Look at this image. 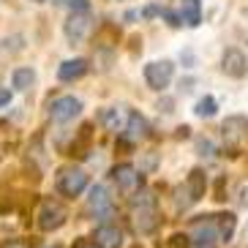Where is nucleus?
I'll return each mask as SVG.
<instances>
[{
	"label": "nucleus",
	"mask_w": 248,
	"mask_h": 248,
	"mask_svg": "<svg viewBox=\"0 0 248 248\" xmlns=\"http://www.w3.org/2000/svg\"><path fill=\"white\" fill-rule=\"evenodd\" d=\"M90 28H93V19H90L88 11H77V14H71L66 19V38L71 41V44H79V41H85L90 33Z\"/></svg>",
	"instance_id": "9"
},
{
	"label": "nucleus",
	"mask_w": 248,
	"mask_h": 248,
	"mask_svg": "<svg viewBox=\"0 0 248 248\" xmlns=\"http://www.w3.org/2000/svg\"><path fill=\"white\" fill-rule=\"evenodd\" d=\"M74 248H101V246H98L95 240H79V243H77Z\"/></svg>",
	"instance_id": "29"
},
{
	"label": "nucleus",
	"mask_w": 248,
	"mask_h": 248,
	"mask_svg": "<svg viewBox=\"0 0 248 248\" xmlns=\"http://www.w3.org/2000/svg\"><path fill=\"white\" fill-rule=\"evenodd\" d=\"M95 243L101 248H120L123 246V232L112 224H104L95 229Z\"/></svg>",
	"instance_id": "14"
},
{
	"label": "nucleus",
	"mask_w": 248,
	"mask_h": 248,
	"mask_svg": "<svg viewBox=\"0 0 248 248\" xmlns=\"http://www.w3.org/2000/svg\"><path fill=\"white\" fill-rule=\"evenodd\" d=\"M161 11H164V8H158V6H147V8H145V16H147V19H153V16H158Z\"/></svg>",
	"instance_id": "28"
},
{
	"label": "nucleus",
	"mask_w": 248,
	"mask_h": 248,
	"mask_svg": "<svg viewBox=\"0 0 248 248\" xmlns=\"http://www.w3.org/2000/svg\"><path fill=\"white\" fill-rule=\"evenodd\" d=\"M101 123L107 125V131H115V134L125 128V125H123V115H120V109H117V107L101 112Z\"/></svg>",
	"instance_id": "20"
},
{
	"label": "nucleus",
	"mask_w": 248,
	"mask_h": 248,
	"mask_svg": "<svg viewBox=\"0 0 248 248\" xmlns=\"http://www.w3.org/2000/svg\"><path fill=\"white\" fill-rule=\"evenodd\" d=\"M197 153L204 155V158H213L216 155V147H213L210 139H197Z\"/></svg>",
	"instance_id": "24"
},
{
	"label": "nucleus",
	"mask_w": 248,
	"mask_h": 248,
	"mask_svg": "<svg viewBox=\"0 0 248 248\" xmlns=\"http://www.w3.org/2000/svg\"><path fill=\"white\" fill-rule=\"evenodd\" d=\"M8 101H11V93H8L6 88H0V107H6Z\"/></svg>",
	"instance_id": "30"
},
{
	"label": "nucleus",
	"mask_w": 248,
	"mask_h": 248,
	"mask_svg": "<svg viewBox=\"0 0 248 248\" xmlns=\"http://www.w3.org/2000/svg\"><path fill=\"white\" fill-rule=\"evenodd\" d=\"M186 191H188L191 202H199L207 191V177H204L202 169H191L188 172V180H186Z\"/></svg>",
	"instance_id": "16"
},
{
	"label": "nucleus",
	"mask_w": 248,
	"mask_h": 248,
	"mask_svg": "<svg viewBox=\"0 0 248 248\" xmlns=\"http://www.w3.org/2000/svg\"><path fill=\"white\" fill-rule=\"evenodd\" d=\"M66 218H68V210L60 199H55V197L41 199V207H38V229L41 232H55V229H60V226L66 224Z\"/></svg>",
	"instance_id": "3"
},
{
	"label": "nucleus",
	"mask_w": 248,
	"mask_h": 248,
	"mask_svg": "<svg viewBox=\"0 0 248 248\" xmlns=\"http://www.w3.org/2000/svg\"><path fill=\"white\" fill-rule=\"evenodd\" d=\"M194 112H197V117H213L216 112H218V101H216L213 95H204V98H199V101H197Z\"/></svg>",
	"instance_id": "21"
},
{
	"label": "nucleus",
	"mask_w": 248,
	"mask_h": 248,
	"mask_svg": "<svg viewBox=\"0 0 248 248\" xmlns=\"http://www.w3.org/2000/svg\"><path fill=\"white\" fill-rule=\"evenodd\" d=\"M90 142H93V125L85 123L79 128V134L74 137V145H71V155L74 158H85L90 153Z\"/></svg>",
	"instance_id": "17"
},
{
	"label": "nucleus",
	"mask_w": 248,
	"mask_h": 248,
	"mask_svg": "<svg viewBox=\"0 0 248 248\" xmlns=\"http://www.w3.org/2000/svg\"><path fill=\"white\" fill-rule=\"evenodd\" d=\"M131 210H134V226L139 234H150L158 226V204H155L153 191H137L131 199Z\"/></svg>",
	"instance_id": "1"
},
{
	"label": "nucleus",
	"mask_w": 248,
	"mask_h": 248,
	"mask_svg": "<svg viewBox=\"0 0 248 248\" xmlns=\"http://www.w3.org/2000/svg\"><path fill=\"white\" fill-rule=\"evenodd\" d=\"M82 112V101L79 98H74V95H60V98H55L49 107V115L55 123H68V120H74V117Z\"/></svg>",
	"instance_id": "8"
},
{
	"label": "nucleus",
	"mask_w": 248,
	"mask_h": 248,
	"mask_svg": "<svg viewBox=\"0 0 248 248\" xmlns=\"http://www.w3.org/2000/svg\"><path fill=\"white\" fill-rule=\"evenodd\" d=\"M0 248H30V243L28 240H3Z\"/></svg>",
	"instance_id": "27"
},
{
	"label": "nucleus",
	"mask_w": 248,
	"mask_h": 248,
	"mask_svg": "<svg viewBox=\"0 0 248 248\" xmlns=\"http://www.w3.org/2000/svg\"><path fill=\"white\" fill-rule=\"evenodd\" d=\"M11 204H14V199H11V197L6 199V188H3V186H0V213L11 210Z\"/></svg>",
	"instance_id": "25"
},
{
	"label": "nucleus",
	"mask_w": 248,
	"mask_h": 248,
	"mask_svg": "<svg viewBox=\"0 0 248 248\" xmlns=\"http://www.w3.org/2000/svg\"><path fill=\"white\" fill-rule=\"evenodd\" d=\"M55 186H58V191L63 197L74 199L88 188V172L79 169V167H60L58 177H55Z\"/></svg>",
	"instance_id": "4"
},
{
	"label": "nucleus",
	"mask_w": 248,
	"mask_h": 248,
	"mask_svg": "<svg viewBox=\"0 0 248 248\" xmlns=\"http://www.w3.org/2000/svg\"><path fill=\"white\" fill-rule=\"evenodd\" d=\"M221 71L226 74V77H234V79H240V77H246L248 71V60L246 55H243L240 49H226L224 58H221Z\"/></svg>",
	"instance_id": "11"
},
{
	"label": "nucleus",
	"mask_w": 248,
	"mask_h": 248,
	"mask_svg": "<svg viewBox=\"0 0 248 248\" xmlns=\"http://www.w3.org/2000/svg\"><path fill=\"white\" fill-rule=\"evenodd\" d=\"M112 180H115V186L120 191L134 194V191L142 186V172H137L131 164H117V167L112 169Z\"/></svg>",
	"instance_id": "10"
},
{
	"label": "nucleus",
	"mask_w": 248,
	"mask_h": 248,
	"mask_svg": "<svg viewBox=\"0 0 248 248\" xmlns=\"http://www.w3.org/2000/svg\"><path fill=\"white\" fill-rule=\"evenodd\" d=\"M58 6H66L71 8V14H77V11H88L90 3L88 0H58Z\"/></svg>",
	"instance_id": "23"
},
{
	"label": "nucleus",
	"mask_w": 248,
	"mask_h": 248,
	"mask_svg": "<svg viewBox=\"0 0 248 248\" xmlns=\"http://www.w3.org/2000/svg\"><path fill=\"white\" fill-rule=\"evenodd\" d=\"M88 71H90L88 60L85 58H74V60H66V63L58 68V79L60 82H77V79H82Z\"/></svg>",
	"instance_id": "13"
},
{
	"label": "nucleus",
	"mask_w": 248,
	"mask_h": 248,
	"mask_svg": "<svg viewBox=\"0 0 248 248\" xmlns=\"http://www.w3.org/2000/svg\"><path fill=\"white\" fill-rule=\"evenodd\" d=\"M147 134H150V125H147V120L139 115V112H131V115H128V120H125L123 139L128 142V145H134V142H142V139H147Z\"/></svg>",
	"instance_id": "12"
},
{
	"label": "nucleus",
	"mask_w": 248,
	"mask_h": 248,
	"mask_svg": "<svg viewBox=\"0 0 248 248\" xmlns=\"http://www.w3.org/2000/svg\"><path fill=\"white\" fill-rule=\"evenodd\" d=\"M172 77H175V66L169 60H155V63L145 66V82L153 90H167Z\"/></svg>",
	"instance_id": "7"
},
{
	"label": "nucleus",
	"mask_w": 248,
	"mask_h": 248,
	"mask_svg": "<svg viewBox=\"0 0 248 248\" xmlns=\"http://www.w3.org/2000/svg\"><path fill=\"white\" fill-rule=\"evenodd\" d=\"M234 229H237V218H234L232 213H224L218 216V240L229 243L234 237Z\"/></svg>",
	"instance_id": "18"
},
{
	"label": "nucleus",
	"mask_w": 248,
	"mask_h": 248,
	"mask_svg": "<svg viewBox=\"0 0 248 248\" xmlns=\"http://www.w3.org/2000/svg\"><path fill=\"white\" fill-rule=\"evenodd\" d=\"M161 14L167 16V22L172 25V28H180V25H183V22H180V14H175V11H167V8H164Z\"/></svg>",
	"instance_id": "26"
},
{
	"label": "nucleus",
	"mask_w": 248,
	"mask_h": 248,
	"mask_svg": "<svg viewBox=\"0 0 248 248\" xmlns=\"http://www.w3.org/2000/svg\"><path fill=\"white\" fill-rule=\"evenodd\" d=\"M180 22L188 28L202 22V0H180Z\"/></svg>",
	"instance_id": "15"
},
{
	"label": "nucleus",
	"mask_w": 248,
	"mask_h": 248,
	"mask_svg": "<svg viewBox=\"0 0 248 248\" xmlns=\"http://www.w3.org/2000/svg\"><path fill=\"white\" fill-rule=\"evenodd\" d=\"M167 248H191V237L186 232H175L167 240Z\"/></svg>",
	"instance_id": "22"
},
{
	"label": "nucleus",
	"mask_w": 248,
	"mask_h": 248,
	"mask_svg": "<svg viewBox=\"0 0 248 248\" xmlns=\"http://www.w3.org/2000/svg\"><path fill=\"white\" fill-rule=\"evenodd\" d=\"M49 248H60V246H49Z\"/></svg>",
	"instance_id": "31"
},
{
	"label": "nucleus",
	"mask_w": 248,
	"mask_h": 248,
	"mask_svg": "<svg viewBox=\"0 0 248 248\" xmlns=\"http://www.w3.org/2000/svg\"><path fill=\"white\" fill-rule=\"evenodd\" d=\"M188 237L199 248H213V243L218 240V216H199V218H194Z\"/></svg>",
	"instance_id": "5"
},
{
	"label": "nucleus",
	"mask_w": 248,
	"mask_h": 248,
	"mask_svg": "<svg viewBox=\"0 0 248 248\" xmlns=\"http://www.w3.org/2000/svg\"><path fill=\"white\" fill-rule=\"evenodd\" d=\"M221 137H224V145L232 155L246 150L248 147V117H243V115L226 117L221 123Z\"/></svg>",
	"instance_id": "2"
},
{
	"label": "nucleus",
	"mask_w": 248,
	"mask_h": 248,
	"mask_svg": "<svg viewBox=\"0 0 248 248\" xmlns=\"http://www.w3.org/2000/svg\"><path fill=\"white\" fill-rule=\"evenodd\" d=\"M36 3H41V0H36Z\"/></svg>",
	"instance_id": "32"
},
{
	"label": "nucleus",
	"mask_w": 248,
	"mask_h": 248,
	"mask_svg": "<svg viewBox=\"0 0 248 248\" xmlns=\"http://www.w3.org/2000/svg\"><path fill=\"white\" fill-rule=\"evenodd\" d=\"M85 210H88V216H93V218L107 221L112 213H115L109 191L104 188V186H93V188H90V194H88V204H85Z\"/></svg>",
	"instance_id": "6"
},
{
	"label": "nucleus",
	"mask_w": 248,
	"mask_h": 248,
	"mask_svg": "<svg viewBox=\"0 0 248 248\" xmlns=\"http://www.w3.org/2000/svg\"><path fill=\"white\" fill-rule=\"evenodd\" d=\"M33 82H36V71H33V68H16V71L11 74V85H14V90H28Z\"/></svg>",
	"instance_id": "19"
}]
</instances>
